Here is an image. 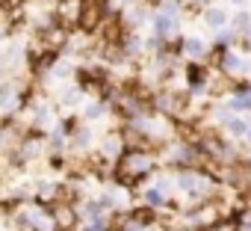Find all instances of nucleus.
<instances>
[{"instance_id": "f257e3e1", "label": "nucleus", "mask_w": 251, "mask_h": 231, "mask_svg": "<svg viewBox=\"0 0 251 231\" xmlns=\"http://www.w3.org/2000/svg\"><path fill=\"white\" fill-rule=\"evenodd\" d=\"M154 169V157L145 148H127L118 160H115V181L121 187H133L136 181H142L148 172Z\"/></svg>"}, {"instance_id": "f03ea898", "label": "nucleus", "mask_w": 251, "mask_h": 231, "mask_svg": "<svg viewBox=\"0 0 251 231\" xmlns=\"http://www.w3.org/2000/svg\"><path fill=\"white\" fill-rule=\"evenodd\" d=\"M77 216H80V210H74L71 202H53L50 204V222L56 231H74Z\"/></svg>"}, {"instance_id": "7ed1b4c3", "label": "nucleus", "mask_w": 251, "mask_h": 231, "mask_svg": "<svg viewBox=\"0 0 251 231\" xmlns=\"http://www.w3.org/2000/svg\"><path fill=\"white\" fill-rule=\"evenodd\" d=\"M53 12H56V21H59V24H65V27H68V24H71V27L77 24V27H80L83 0H56V9H53Z\"/></svg>"}, {"instance_id": "20e7f679", "label": "nucleus", "mask_w": 251, "mask_h": 231, "mask_svg": "<svg viewBox=\"0 0 251 231\" xmlns=\"http://www.w3.org/2000/svg\"><path fill=\"white\" fill-rule=\"evenodd\" d=\"M39 36H42L45 48H48V51H53V54H56V51L71 39V36H68V27H65V24H59V21H56V24H50V27H42V30H39Z\"/></svg>"}, {"instance_id": "39448f33", "label": "nucleus", "mask_w": 251, "mask_h": 231, "mask_svg": "<svg viewBox=\"0 0 251 231\" xmlns=\"http://www.w3.org/2000/svg\"><path fill=\"white\" fill-rule=\"evenodd\" d=\"M121 140H124V151L127 148H145L151 145V140L145 137V131H136V128H127V131H121Z\"/></svg>"}, {"instance_id": "423d86ee", "label": "nucleus", "mask_w": 251, "mask_h": 231, "mask_svg": "<svg viewBox=\"0 0 251 231\" xmlns=\"http://www.w3.org/2000/svg\"><path fill=\"white\" fill-rule=\"evenodd\" d=\"M204 80H207V71H204L198 62H189V68H186V83L192 86V92H201V89H204Z\"/></svg>"}, {"instance_id": "0eeeda50", "label": "nucleus", "mask_w": 251, "mask_h": 231, "mask_svg": "<svg viewBox=\"0 0 251 231\" xmlns=\"http://www.w3.org/2000/svg\"><path fill=\"white\" fill-rule=\"evenodd\" d=\"M236 228H239V219H216L201 231H236Z\"/></svg>"}, {"instance_id": "6e6552de", "label": "nucleus", "mask_w": 251, "mask_h": 231, "mask_svg": "<svg viewBox=\"0 0 251 231\" xmlns=\"http://www.w3.org/2000/svg\"><path fill=\"white\" fill-rule=\"evenodd\" d=\"M133 219H136L139 225H151V222H154V207H151V204H148V207H136V210H133Z\"/></svg>"}, {"instance_id": "1a4fd4ad", "label": "nucleus", "mask_w": 251, "mask_h": 231, "mask_svg": "<svg viewBox=\"0 0 251 231\" xmlns=\"http://www.w3.org/2000/svg\"><path fill=\"white\" fill-rule=\"evenodd\" d=\"M225 128H227L230 134H236V137H242V134H248V125H245L242 119H233V116H230V119L225 122Z\"/></svg>"}, {"instance_id": "9d476101", "label": "nucleus", "mask_w": 251, "mask_h": 231, "mask_svg": "<svg viewBox=\"0 0 251 231\" xmlns=\"http://www.w3.org/2000/svg\"><path fill=\"white\" fill-rule=\"evenodd\" d=\"M183 51H186L189 57H201V54H204V45H201L198 39H186V42H183Z\"/></svg>"}, {"instance_id": "9b49d317", "label": "nucleus", "mask_w": 251, "mask_h": 231, "mask_svg": "<svg viewBox=\"0 0 251 231\" xmlns=\"http://www.w3.org/2000/svg\"><path fill=\"white\" fill-rule=\"evenodd\" d=\"M233 27H236L242 36H248V27H251V18H248V12H239V15H236V21H233Z\"/></svg>"}, {"instance_id": "f8f14e48", "label": "nucleus", "mask_w": 251, "mask_h": 231, "mask_svg": "<svg viewBox=\"0 0 251 231\" xmlns=\"http://www.w3.org/2000/svg\"><path fill=\"white\" fill-rule=\"evenodd\" d=\"M145 202H148L151 207H163V204H166V199H163L160 190H148V193H145Z\"/></svg>"}, {"instance_id": "ddd939ff", "label": "nucleus", "mask_w": 251, "mask_h": 231, "mask_svg": "<svg viewBox=\"0 0 251 231\" xmlns=\"http://www.w3.org/2000/svg\"><path fill=\"white\" fill-rule=\"evenodd\" d=\"M207 24H210V27H222V24H225V12L210 9V12H207Z\"/></svg>"}, {"instance_id": "4468645a", "label": "nucleus", "mask_w": 251, "mask_h": 231, "mask_svg": "<svg viewBox=\"0 0 251 231\" xmlns=\"http://www.w3.org/2000/svg\"><path fill=\"white\" fill-rule=\"evenodd\" d=\"M248 140H251V131H248Z\"/></svg>"}, {"instance_id": "2eb2a0df", "label": "nucleus", "mask_w": 251, "mask_h": 231, "mask_svg": "<svg viewBox=\"0 0 251 231\" xmlns=\"http://www.w3.org/2000/svg\"><path fill=\"white\" fill-rule=\"evenodd\" d=\"M233 3H239V0H233Z\"/></svg>"}]
</instances>
